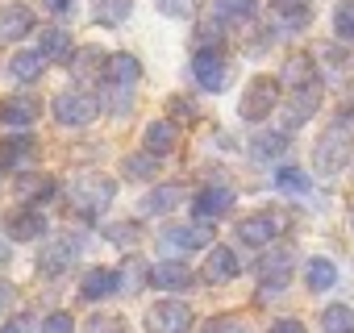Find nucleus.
Wrapping results in <instances>:
<instances>
[{
  "label": "nucleus",
  "mask_w": 354,
  "mask_h": 333,
  "mask_svg": "<svg viewBox=\"0 0 354 333\" xmlns=\"http://www.w3.org/2000/svg\"><path fill=\"white\" fill-rule=\"evenodd\" d=\"M9 238H17V242H38V238H46V229H50V221L38 213V209H17V213H9Z\"/></svg>",
  "instance_id": "14"
},
{
  "label": "nucleus",
  "mask_w": 354,
  "mask_h": 333,
  "mask_svg": "<svg viewBox=\"0 0 354 333\" xmlns=\"http://www.w3.org/2000/svg\"><path fill=\"white\" fill-rule=\"evenodd\" d=\"M96 113H100V100L88 96V92H59V96H55V121H59V125H71V129L92 125Z\"/></svg>",
  "instance_id": "7"
},
{
  "label": "nucleus",
  "mask_w": 354,
  "mask_h": 333,
  "mask_svg": "<svg viewBox=\"0 0 354 333\" xmlns=\"http://www.w3.org/2000/svg\"><path fill=\"white\" fill-rule=\"evenodd\" d=\"M42 67H46V59H42L38 50H17V55L9 59V75H13L17 84H38V79H42Z\"/></svg>",
  "instance_id": "23"
},
{
  "label": "nucleus",
  "mask_w": 354,
  "mask_h": 333,
  "mask_svg": "<svg viewBox=\"0 0 354 333\" xmlns=\"http://www.w3.org/2000/svg\"><path fill=\"white\" fill-rule=\"evenodd\" d=\"M171 113H175V117H184V121H192V117H196L192 100H184V96H171Z\"/></svg>",
  "instance_id": "46"
},
{
  "label": "nucleus",
  "mask_w": 354,
  "mask_h": 333,
  "mask_svg": "<svg viewBox=\"0 0 354 333\" xmlns=\"http://www.w3.org/2000/svg\"><path fill=\"white\" fill-rule=\"evenodd\" d=\"M96 67H104V55L100 50H84V59H75V75H92Z\"/></svg>",
  "instance_id": "43"
},
{
  "label": "nucleus",
  "mask_w": 354,
  "mask_h": 333,
  "mask_svg": "<svg viewBox=\"0 0 354 333\" xmlns=\"http://www.w3.org/2000/svg\"><path fill=\"white\" fill-rule=\"evenodd\" d=\"M0 333H34V316H30V312H17L5 329H0Z\"/></svg>",
  "instance_id": "45"
},
{
  "label": "nucleus",
  "mask_w": 354,
  "mask_h": 333,
  "mask_svg": "<svg viewBox=\"0 0 354 333\" xmlns=\"http://www.w3.org/2000/svg\"><path fill=\"white\" fill-rule=\"evenodd\" d=\"M80 250H84V242H80L75 234H63V238H55V242L42 250L38 271H42V275H63V271L80 258Z\"/></svg>",
  "instance_id": "10"
},
{
  "label": "nucleus",
  "mask_w": 354,
  "mask_h": 333,
  "mask_svg": "<svg viewBox=\"0 0 354 333\" xmlns=\"http://www.w3.org/2000/svg\"><path fill=\"white\" fill-rule=\"evenodd\" d=\"M283 84L296 92V88H313L317 84V67H313V59L308 55H292L288 63H283Z\"/></svg>",
  "instance_id": "25"
},
{
  "label": "nucleus",
  "mask_w": 354,
  "mask_h": 333,
  "mask_svg": "<svg viewBox=\"0 0 354 333\" xmlns=\"http://www.w3.org/2000/svg\"><path fill=\"white\" fill-rule=\"evenodd\" d=\"M238 271H242V263H238V254L230 246L209 250V258H205V279L209 283H230V279H238Z\"/></svg>",
  "instance_id": "16"
},
{
  "label": "nucleus",
  "mask_w": 354,
  "mask_h": 333,
  "mask_svg": "<svg viewBox=\"0 0 354 333\" xmlns=\"http://www.w3.org/2000/svg\"><path fill=\"white\" fill-rule=\"evenodd\" d=\"M146 263L142 258H125V267L117 271V292H142V283H146Z\"/></svg>",
  "instance_id": "32"
},
{
  "label": "nucleus",
  "mask_w": 354,
  "mask_h": 333,
  "mask_svg": "<svg viewBox=\"0 0 354 333\" xmlns=\"http://www.w3.org/2000/svg\"><path fill=\"white\" fill-rule=\"evenodd\" d=\"M192 75L205 92H225L230 88V59L221 46H201L192 55Z\"/></svg>",
  "instance_id": "4"
},
{
  "label": "nucleus",
  "mask_w": 354,
  "mask_h": 333,
  "mask_svg": "<svg viewBox=\"0 0 354 333\" xmlns=\"http://www.w3.org/2000/svg\"><path fill=\"white\" fill-rule=\"evenodd\" d=\"M38 121V100L30 96H9L5 104H0V125H9V129H26Z\"/></svg>",
  "instance_id": "20"
},
{
  "label": "nucleus",
  "mask_w": 354,
  "mask_h": 333,
  "mask_svg": "<svg viewBox=\"0 0 354 333\" xmlns=\"http://www.w3.org/2000/svg\"><path fill=\"white\" fill-rule=\"evenodd\" d=\"M42 59H50V63H71V55H75V46H71V34L67 30H46L42 34V50H38Z\"/></svg>",
  "instance_id": "27"
},
{
  "label": "nucleus",
  "mask_w": 354,
  "mask_h": 333,
  "mask_svg": "<svg viewBox=\"0 0 354 333\" xmlns=\"http://www.w3.org/2000/svg\"><path fill=\"white\" fill-rule=\"evenodd\" d=\"M30 30H34V13H30L26 5H5V9H0V38L17 42V38H26Z\"/></svg>",
  "instance_id": "22"
},
{
  "label": "nucleus",
  "mask_w": 354,
  "mask_h": 333,
  "mask_svg": "<svg viewBox=\"0 0 354 333\" xmlns=\"http://www.w3.org/2000/svg\"><path fill=\"white\" fill-rule=\"evenodd\" d=\"M283 217L279 213H254V217H242L238 221V242L242 246H254V250H267L279 234H283Z\"/></svg>",
  "instance_id": "8"
},
{
  "label": "nucleus",
  "mask_w": 354,
  "mask_h": 333,
  "mask_svg": "<svg viewBox=\"0 0 354 333\" xmlns=\"http://www.w3.org/2000/svg\"><path fill=\"white\" fill-rule=\"evenodd\" d=\"M133 104V88H117V84H104V108L113 117H125Z\"/></svg>",
  "instance_id": "35"
},
{
  "label": "nucleus",
  "mask_w": 354,
  "mask_h": 333,
  "mask_svg": "<svg viewBox=\"0 0 354 333\" xmlns=\"http://www.w3.org/2000/svg\"><path fill=\"white\" fill-rule=\"evenodd\" d=\"M350 150H354L350 129H346V125H333V129L321 133V142H317V150H313V166H317L321 175H337L342 166L350 162Z\"/></svg>",
  "instance_id": "2"
},
{
  "label": "nucleus",
  "mask_w": 354,
  "mask_h": 333,
  "mask_svg": "<svg viewBox=\"0 0 354 333\" xmlns=\"http://www.w3.org/2000/svg\"><path fill=\"white\" fill-rule=\"evenodd\" d=\"M196 46H221V26L213 21V26H201L196 30Z\"/></svg>",
  "instance_id": "44"
},
{
  "label": "nucleus",
  "mask_w": 354,
  "mask_h": 333,
  "mask_svg": "<svg viewBox=\"0 0 354 333\" xmlns=\"http://www.w3.org/2000/svg\"><path fill=\"white\" fill-rule=\"evenodd\" d=\"M201 333H246V321H238V316H213V321H205V329Z\"/></svg>",
  "instance_id": "41"
},
{
  "label": "nucleus",
  "mask_w": 354,
  "mask_h": 333,
  "mask_svg": "<svg viewBox=\"0 0 354 333\" xmlns=\"http://www.w3.org/2000/svg\"><path fill=\"white\" fill-rule=\"evenodd\" d=\"M279 79H271V75H254L250 84H246V92H242V104H238V113H242V121H263L267 113H275L279 108Z\"/></svg>",
  "instance_id": "3"
},
{
  "label": "nucleus",
  "mask_w": 354,
  "mask_h": 333,
  "mask_svg": "<svg viewBox=\"0 0 354 333\" xmlns=\"http://www.w3.org/2000/svg\"><path fill=\"white\" fill-rule=\"evenodd\" d=\"M288 150V137L283 133H259L254 142H250V154L259 158V162H271V158H279Z\"/></svg>",
  "instance_id": "31"
},
{
  "label": "nucleus",
  "mask_w": 354,
  "mask_h": 333,
  "mask_svg": "<svg viewBox=\"0 0 354 333\" xmlns=\"http://www.w3.org/2000/svg\"><path fill=\"white\" fill-rule=\"evenodd\" d=\"M55 196V180L38 175V171H17V200L21 204H42Z\"/></svg>",
  "instance_id": "19"
},
{
  "label": "nucleus",
  "mask_w": 354,
  "mask_h": 333,
  "mask_svg": "<svg viewBox=\"0 0 354 333\" xmlns=\"http://www.w3.org/2000/svg\"><path fill=\"white\" fill-rule=\"evenodd\" d=\"M213 13L221 26L225 21H250L259 13V0H213Z\"/></svg>",
  "instance_id": "29"
},
{
  "label": "nucleus",
  "mask_w": 354,
  "mask_h": 333,
  "mask_svg": "<svg viewBox=\"0 0 354 333\" xmlns=\"http://www.w3.org/2000/svg\"><path fill=\"white\" fill-rule=\"evenodd\" d=\"M113 196H117V180L96 175V171H88V175H80V180L71 184V209H75L84 221L100 217V213L113 204Z\"/></svg>",
  "instance_id": "1"
},
{
  "label": "nucleus",
  "mask_w": 354,
  "mask_h": 333,
  "mask_svg": "<svg viewBox=\"0 0 354 333\" xmlns=\"http://www.w3.org/2000/svg\"><path fill=\"white\" fill-rule=\"evenodd\" d=\"M275 188L288 192V196H304L308 192V175L300 171V166H279V171H275Z\"/></svg>",
  "instance_id": "34"
},
{
  "label": "nucleus",
  "mask_w": 354,
  "mask_h": 333,
  "mask_svg": "<svg viewBox=\"0 0 354 333\" xmlns=\"http://www.w3.org/2000/svg\"><path fill=\"white\" fill-rule=\"evenodd\" d=\"M234 188H225V184H209V188H201L196 192V200H192V213H196V221H217V217H225L230 209H234Z\"/></svg>",
  "instance_id": "11"
},
{
  "label": "nucleus",
  "mask_w": 354,
  "mask_h": 333,
  "mask_svg": "<svg viewBox=\"0 0 354 333\" xmlns=\"http://www.w3.org/2000/svg\"><path fill=\"white\" fill-rule=\"evenodd\" d=\"M142 142H146V154L162 158V154H171L175 146H180V129H175V121H150Z\"/></svg>",
  "instance_id": "21"
},
{
  "label": "nucleus",
  "mask_w": 354,
  "mask_h": 333,
  "mask_svg": "<svg viewBox=\"0 0 354 333\" xmlns=\"http://www.w3.org/2000/svg\"><path fill=\"white\" fill-rule=\"evenodd\" d=\"M267 333H304V325H300V321H292V316H283V321H275Z\"/></svg>",
  "instance_id": "47"
},
{
  "label": "nucleus",
  "mask_w": 354,
  "mask_h": 333,
  "mask_svg": "<svg viewBox=\"0 0 354 333\" xmlns=\"http://www.w3.org/2000/svg\"><path fill=\"white\" fill-rule=\"evenodd\" d=\"M42 333H75V321H71V312H50V316L42 321Z\"/></svg>",
  "instance_id": "42"
},
{
  "label": "nucleus",
  "mask_w": 354,
  "mask_h": 333,
  "mask_svg": "<svg viewBox=\"0 0 354 333\" xmlns=\"http://www.w3.org/2000/svg\"><path fill=\"white\" fill-rule=\"evenodd\" d=\"M133 13V0H96V21L100 26H121Z\"/></svg>",
  "instance_id": "33"
},
{
  "label": "nucleus",
  "mask_w": 354,
  "mask_h": 333,
  "mask_svg": "<svg viewBox=\"0 0 354 333\" xmlns=\"http://www.w3.org/2000/svg\"><path fill=\"white\" fill-rule=\"evenodd\" d=\"M13 300H17V287H13L9 279H0V312H5V308H9Z\"/></svg>",
  "instance_id": "48"
},
{
  "label": "nucleus",
  "mask_w": 354,
  "mask_h": 333,
  "mask_svg": "<svg viewBox=\"0 0 354 333\" xmlns=\"http://www.w3.org/2000/svg\"><path fill=\"white\" fill-rule=\"evenodd\" d=\"M304 283H308L313 292H329V287L337 283V267H333L329 258H308V263H304Z\"/></svg>",
  "instance_id": "28"
},
{
  "label": "nucleus",
  "mask_w": 354,
  "mask_h": 333,
  "mask_svg": "<svg viewBox=\"0 0 354 333\" xmlns=\"http://www.w3.org/2000/svg\"><path fill=\"white\" fill-rule=\"evenodd\" d=\"M146 283H154V287H162V292H188V287L196 283V275H192L188 263L167 258V263H158V267L146 271Z\"/></svg>",
  "instance_id": "12"
},
{
  "label": "nucleus",
  "mask_w": 354,
  "mask_h": 333,
  "mask_svg": "<svg viewBox=\"0 0 354 333\" xmlns=\"http://www.w3.org/2000/svg\"><path fill=\"white\" fill-rule=\"evenodd\" d=\"M196 9H201V0H158V13L162 17H180V21L192 17Z\"/></svg>",
  "instance_id": "39"
},
{
  "label": "nucleus",
  "mask_w": 354,
  "mask_h": 333,
  "mask_svg": "<svg viewBox=\"0 0 354 333\" xmlns=\"http://www.w3.org/2000/svg\"><path fill=\"white\" fill-rule=\"evenodd\" d=\"M154 171H158V158L154 154H129L125 158V175L129 180H154Z\"/></svg>",
  "instance_id": "36"
},
{
  "label": "nucleus",
  "mask_w": 354,
  "mask_h": 333,
  "mask_svg": "<svg viewBox=\"0 0 354 333\" xmlns=\"http://www.w3.org/2000/svg\"><path fill=\"white\" fill-rule=\"evenodd\" d=\"M0 263H9V246H0Z\"/></svg>",
  "instance_id": "50"
},
{
  "label": "nucleus",
  "mask_w": 354,
  "mask_h": 333,
  "mask_svg": "<svg viewBox=\"0 0 354 333\" xmlns=\"http://www.w3.org/2000/svg\"><path fill=\"white\" fill-rule=\"evenodd\" d=\"M321 329L325 333H354V308L350 304H329L321 312Z\"/></svg>",
  "instance_id": "30"
},
{
  "label": "nucleus",
  "mask_w": 354,
  "mask_h": 333,
  "mask_svg": "<svg viewBox=\"0 0 354 333\" xmlns=\"http://www.w3.org/2000/svg\"><path fill=\"white\" fill-rule=\"evenodd\" d=\"M333 34L354 42V0H342V5L333 9Z\"/></svg>",
  "instance_id": "37"
},
{
  "label": "nucleus",
  "mask_w": 354,
  "mask_h": 333,
  "mask_svg": "<svg viewBox=\"0 0 354 333\" xmlns=\"http://www.w3.org/2000/svg\"><path fill=\"white\" fill-rule=\"evenodd\" d=\"M113 292H117V271H109V267H92L84 275V283H80V296L84 300H104Z\"/></svg>",
  "instance_id": "24"
},
{
  "label": "nucleus",
  "mask_w": 354,
  "mask_h": 333,
  "mask_svg": "<svg viewBox=\"0 0 354 333\" xmlns=\"http://www.w3.org/2000/svg\"><path fill=\"white\" fill-rule=\"evenodd\" d=\"M46 5H50V13H67V9H71V0H46Z\"/></svg>",
  "instance_id": "49"
},
{
  "label": "nucleus",
  "mask_w": 354,
  "mask_h": 333,
  "mask_svg": "<svg viewBox=\"0 0 354 333\" xmlns=\"http://www.w3.org/2000/svg\"><path fill=\"white\" fill-rule=\"evenodd\" d=\"M34 158H38V142L26 137V133L0 142V166H5V171H13V175H17V171H30Z\"/></svg>",
  "instance_id": "13"
},
{
  "label": "nucleus",
  "mask_w": 354,
  "mask_h": 333,
  "mask_svg": "<svg viewBox=\"0 0 354 333\" xmlns=\"http://www.w3.org/2000/svg\"><path fill=\"white\" fill-rule=\"evenodd\" d=\"M317 104H321V84H313V88H296V92H292V104L283 108V125H288V129L304 125V121L317 113Z\"/></svg>",
  "instance_id": "15"
},
{
  "label": "nucleus",
  "mask_w": 354,
  "mask_h": 333,
  "mask_svg": "<svg viewBox=\"0 0 354 333\" xmlns=\"http://www.w3.org/2000/svg\"><path fill=\"white\" fill-rule=\"evenodd\" d=\"M209 242H213V225H209V221H196V225H167V229L158 234L162 254H192V250H201V246H209Z\"/></svg>",
  "instance_id": "5"
},
{
  "label": "nucleus",
  "mask_w": 354,
  "mask_h": 333,
  "mask_svg": "<svg viewBox=\"0 0 354 333\" xmlns=\"http://www.w3.org/2000/svg\"><path fill=\"white\" fill-rule=\"evenodd\" d=\"M84 333H125V321L117 312H96L84 321Z\"/></svg>",
  "instance_id": "38"
},
{
  "label": "nucleus",
  "mask_w": 354,
  "mask_h": 333,
  "mask_svg": "<svg viewBox=\"0 0 354 333\" xmlns=\"http://www.w3.org/2000/svg\"><path fill=\"white\" fill-rule=\"evenodd\" d=\"M296 271V254L288 246H267V254L259 258V279L263 287H288Z\"/></svg>",
  "instance_id": "9"
},
{
  "label": "nucleus",
  "mask_w": 354,
  "mask_h": 333,
  "mask_svg": "<svg viewBox=\"0 0 354 333\" xmlns=\"http://www.w3.org/2000/svg\"><path fill=\"white\" fill-rule=\"evenodd\" d=\"M104 79L117 84V88H138L142 63H138L133 55H109V59H104Z\"/></svg>",
  "instance_id": "18"
},
{
  "label": "nucleus",
  "mask_w": 354,
  "mask_h": 333,
  "mask_svg": "<svg viewBox=\"0 0 354 333\" xmlns=\"http://www.w3.org/2000/svg\"><path fill=\"white\" fill-rule=\"evenodd\" d=\"M138 234H142V229H138L133 221H121V225H109V229H104V238H109V242H117V246H133V242H138Z\"/></svg>",
  "instance_id": "40"
},
{
  "label": "nucleus",
  "mask_w": 354,
  "mask_h": 333,
  "mask_svg": "<svg viewBox=\"0 0 354 333\" xmlns=\"http://www.w3.org/2000/svg\"><path fill=\"white\" fill-rule=\"evenodd\" d=\"M267 21H271L275 30H304V26L313 21V9L300 5V0H279V5L267 9Z\"/></svg>",
  "instance_id": "17"
},
{
  "label": "nucleus",
  "mask_w": 354,
  "mask_h": 333,
  "mask_svg": "<svg viewBox=\"0 0 354 333\" xmlns=\"http://www.w3.org/2000/svg\"><path fill=\"white\" fill-rule=\"evenodd\" d=\"M180 200H184V188H180V184H162V188H154V192L142 200V213H146V217H158V213H171Z\"/></svg>",
  "instance_id": "26"
},
{
  "label": "nucleus",
  "mask_w": 354,
  "mask_h": 333,
  "mask_svg": "<svg viewBox=\"0 0 354 333\" xmlns=\"http://www.w3.org/2000/svg\"><path fill=\"white\" fill-rule=\"evenodd\" d=\"M192 329V308L184 300H158L146 312V333H188Z\"/></svg>",
  "instance_id": "6"
}]
</instances>
